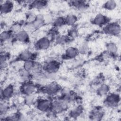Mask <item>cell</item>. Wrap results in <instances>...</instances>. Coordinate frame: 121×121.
Segmentation results:
<instances>
[{"instance_id":"obj_25","label":"cell","mask_w":121,"mask_h":121,"mask_svg":"<svg viewBox=\"0 0 121 121\" xmlns=\"http://www.w3.org/2000/svg\"><path fill=\"white\" fill-rule=\"evenodd\" d=\"M9 109L8 104L7 103L4 102H1L0 104V113L1 116H4L6 114Z\"/></svg>"},{"instance_id":"obj_3","label":"cell","mask_w":121,"mask_h":121,"mask_svg":"<svg viewBox=\"0 0 121 121\" xmlns=\"http://www.w3.org/2000/svg\"><path fill=\"white\" fill-rule=\"evenodd\" d=\"M43 68L48 74H54L59 69L60 64L55 60H51L45 64Z\"/></svg>"},{"instance_id":"obj_27","label":"cell","mask_w":121,"mask_h":121,"mask_svg":"<svg viewBox=\"0 0 121 121\" xmlns=\"http://www.w3.org/2000/svg\"><path fill=\"white\" fill-rule=\"evenodd\" d=\"M106 49L107 52L111 53H116L117 51V47L114 43H110L107 44Z\"/></svg>"},{"instance_id":"obj_5","label":"cell","mask_w":121,"mask_h":121,"mask_svg":"<svg viewBox=\"0 0 121 121\" xmlns=\"http://www.w3.org/2000/svg\"><path fill=\"white\" fill-rule=\"evenodd\" d=\"M52 107L54 112H60L67 109V103L64 100H55L52 103Z\"/></svg>"},{"instance_id":"obj_4","label":"cell","mask_w":121,"mask_h":121,"mask_svg":"<svg viewBox=\"0 0 121 121\" xmlns=\"http://www.w3.org/2000/svg\"><path fill=\"white\" fill-rule=\"evenodd\" d=\"M37 109L42 112H47L52 107V103L48 99H41L36 103Z\"/></svg>"},{"instance_id":"obj_31","label":"cell","mask_w":121,"mask_h":121,"mask_svg":"<svg viewBox=\"0 0 121 121\" xmlns=\"http://www.w3.org/2000/svg\"><path fill=\"white\" fill-rule=\"evenodd\" d=\"M78 50V52L79 53L80 52L81 53H86L88 50V47L86 44H82L81 46H80V47L79 48Z\"/></svg>"},{"instance_id":"obj_8","label":"cell","mask_w":121,"mask_h":121,"mask_svg":"<svg viewBox=\"0 0 121 121\" xmlns=\"http://www.w3.org/2000/svg\"><path fill=\"white\" fill-rule=\"evenodd\" d=\"M60 90V86L56 83H52L46 86L44 88L45 93L49 95H55L57 94Z\"/></svg>"},{"instance_id":"obj_20","label":"cell","mask_w":121,"mask_h":121,"mask_svg":"<svg viewBox=\"0 0 121 121\" xmlns=\"http://www.w3.org/2000/svg\"><path fill=\"white\" fill-rule=\"evenodd\" d=\"M83 111V108L81 106H78L73 108L70 112V115L71 117H78L81 114Z\"/></svg>"},{"instance_id":"obj_2","label":"cell","mask_w":121,"mask_h":121,"mask_svg":"<svg viewBox=\"0 0 121 121\" xmlns=\"http://www.w3.org/2000/svg\"><path fill=\"white\" fill-rule=\"evenodd\" d=\"M120 100L119 95L117 94H111L108 95L104 103L107 106L109 107H115L117 106Z\"/></svg>"},{"instance_id":"obj_22","label":"cell","mask_w":121,"mask_h":121,"mask_svg":"<svg viewBox=\"0 0 121 121\" xmlns=\"http://www.w3.org/2000/svg\"><path fill=\"white\" fill-rule=\"evenodd\" d=\"M117 6V3L114 0H108L106 1L104 4V8L109 10L114 9Z\"/></svg>"},{"instance_id":"obj_9","label":"cell","mask_w":121,"mask_h":121,"mask_svg":"<svg viewBox=\"0 0 121 121\" xmlns=\"http://www.w3.org/2000/svg\"><path fill=\"white\" fill-rule=\"evenodd\" d=\"M35 87L34 84L31 83H26L23 84L21 87L22 93L26 95L34 94L35 91Z\"/></svg>"},{"instance_id":"obj_18","label":"cell","mask_w":121,"mask_h":121,"mask_svg":"<svg viewBox=\"0 0 121 121\" xmlns=\"http://www.w3.org/2000/svg\"><path fill=\"white\" fill-rule=\"evenodd\" d=\"M104 112L99 109L93 110L90 113V117L94 120H100L103 117Z\"/></svg>"},{"instance_id":"obj_14","label":"cell","mask_w":121,"mask_h":121,"mask_svg":"<svg viewBox=\"0 0 121 121\" xmlns=\"http://www.w3.org/2000/svg\"><path fill=\"white\" fill-rule=\"evenodd\" d=\"M70 4L79 10H84L87 9V4L83 1L73 0L70 1Z\"/></svg>"},{"instance_id":"obj_24","label":"cell","mask_w":121,"mask_h":121,"mask_svg":"<svg viewBox=\"0 0 121 121\" xmlns=\"http://www.w3.org/2000/svg\"><path fill=\"white\" fill-rule=\"evenodd\" d=\"M35 63L32 60H28L24 61L23 64V68L26 70L31 71L33 69Z\"/></svg>"},{"instance_id":"obj_11","label":"cell","mask_w":121,"mask_h":121,"mask_svg":"<svg viewBox=\"0 0 121 121\" xmlns=\"http://www.w3.org/2000/svg\"><path fill=\"white\" fill-rule=\"evenodd\" d=\"M13 8V3L11 1H5L0 3V11L1 14H7L10 12Z\"/></svg>"},{"instance_id":"obj_26","label":"cell","mask_w":121,"mask_h":121,"mask_svg":"<svg viewBox=\"0 0 121 121\" xmlns=\"http://www.w3.org/2000/svg\"><path fill=\"white\" fill-rule=\"evenodd\" d=\"M53 25L55 27H60L65 24V18L62 17H57L53 21Z\"/></svg>"},{"instance_id":"obj_6","label":"cell","mask_w":121,"mask_h":121,"mask_svg":"<svg viewBox=\"0 0 121 121\" xmlns=\"http://www.w3.org/2000/svg\"><path fill=\"white\" fill-rule=\"evenodd\" d=\"M51 42L49 38L47 37H42L39 39L35 43V47L41 50H44L47 49L50 46Z\"/></svg>"},{"instance_id":"obj_7","label":"cell","mask_w":121,"mask_h":121,"mask_svg":"<svg viewBox=\"0 0 121 121\" xmlns=\"http://www.w3.org/2000/svg\"><path fill=\"white\" fill-rule=\"evenodd\" d=\"M14 89L12 85H9L1 90V98L4 100L10 98L14 94Z\"/></svg>"},{"instance_id":"obj_10","label":"cell","mask_w":121,"mask_h":121,"mask_svg":"<svg viewBox=\"0 0 121 121\" xmlns=\"http://www.w3.org/2000/svg\"><path fill=\"white\" fill-rule=\"evenodd\" d=\"M15 37L17 40L24 43H26L28 42L29 39L28 34L27 31L25 30H20L16 33L15 35Z\"/></svg>"},{"instance_id":"obj_12","label":"cell","mask_w":121,"mask_h":121,"mask_svg":"<svg viewBox=\"0 0 121 121\" xmlns=\"http://www.w3.org/2000/svg\"><path fill=\"white\" fill-rule=\"evenodd\" d=\"M108 21L107 17L102 14L99 13L95 16L93 19L92 22L94 24L99 26H102L105 25Z\"/></svg>"},{"instance_id":"obj_29","label":"cell","mask_w":121,"mask_h":121,"mask_svg":"<svg viewBox=\"0 0 121 121\" xmlns=\"http://www.w3.org/2000/svg\"><path fill=\"white\" fill-rule=\"evenodd\" d=\"M35 98L34 94L26 95L25 98V102L27 105H31L35 102Z\"/></svg>"},{"instance_id":"obj_17","label":"cell","mask_w":121,"mask_h":121,"mask_svg":"<svg viewBox=\"0 0 121 121\" xmlns=\"http://www.w3.org/2000/svg\"><path fill=\"white\" fill-rule=\"evenodd\" d=\"M44 23L43 16L39 15L36 16L35 19L31 23V24L32 25L34 28L35 29L41 27Z\"/></svg>"},{"instance_id":"obj_30","label":"cell","mask_w":121,"mask_h":121,"mask_svg":"<svg viewBox=\"0 0 121 121\" xmlns=\"http://www.w3.org/2000/svg\"><path fill=\"white\" fill-rule=\"evenodd\" d=\"M56 42L58 44H64L67 42V37L64 35L58 36L56 38Z\"/></svg>"},{"instance_id":"obj_19","label":"cell","mask_w":121,"mask_h":121,"mask_svg":"<svg viewBox=\"0 0 121 121\" xmlns=\"http://www.w3.org/2000/svg\"><path fill=\"white\" fill-rule=\"evenodd\" d=\"M109 87L107 85L103 84L97 89V94L98 95L104 96L106 95L109 91Z\"/></svg>"},{"instance_id":"obj_1","label":"cell","mask_w":121,"mask_h":121,"mask_svg":"<svg viewBox=\"0 0 121 121\" xmlns=\"http://www.w3.org/2000/svg\"><path fill=\"white\" fill-rule=\"evenodd\" d=\"M106 33L114 36L119 35L121 33V26L117 23H112L108 24L104 28Z\"/></svg>"},{"instance_id":"obj_15","label":"cell","mask_w":121,"mask_h":121,"mask_svg":"<svg viewBox=\"0 0 121 121\" xmlns=\"http://www.w3.org/2000/svg\"><path fill=\"white\" fill-rule=\"evenodd\" d=\"M30 6L34 9H41L46 6L47 3L46 1L34 0L30 2Z\"/></svg>"},{"instance_id":"obj_28","label":"cell","mask_w":121,"mask_h":121,"mask_svg":"<svg viewBox=\"0 0 121 121\" xmlns=\"http://www.w3.org/2000/svg\"><path fill=\"white\" fill-rule=\"evenodd\" d=\"M19 74L20 77L23 79L25 80H26L30 78V72L29 71L26 70L24 68L21 69L19 71Z\"/></svg>"},{"instance_id":"obj_16","label":"cell","mask_w":121,"mask_h":121,"mask_svg":"<svg viewBox=\"0 0 121 121\" xmlns=\"http://www.w3.org/2000/svg\"><path fill=\"white\" fill-rule=\"evenodd\" d=\"M33 57V54L32 52L28 50H25L19 54V59L21 60L26 61V60H32Z\"/></svg>"},{"instance_id":"obj_13","label":"cell","mask_w":121,"mask_h":121,"mask_svg":"<svg viewBox=\"0 0 121 121\" xmlns=\"http://www.w3.org/2000/svg\"><path fill=\"white\" fill-rule=\"evenodd\" d=\"M78 50L74 47H69L65 51V56L67 59H73L78 54Z\"/></svg>"},{"instance_id":"obj_23","label":"cell","mask_w":121,"mask_h":121,"mask_svg":"<svg viewBox=\"0 0 121 121\" xmlns=\"http://www.w3.org/2000/svg\"><path fill=\"white\" fill-rule=\"evenodd\" d=\"M11 38V32L9 31H3L0 34V40L1 43L7 42Z\"/></svg>"},{"instance_id":"obj_21","label":"cell","mask_w":121,"mask_h":121,"mask_svg":"<svg viewBox=\"0 0 121 121\" xmlns=\"http://www.w3.org/2000/svg\"><path fill=\"white\" fill-rule=\"evenodd\" d=\"M77 17L75 15L71 14L68 15L65 18V24L69 26L73 25L75 24L77 21Z\"/></svg>"},{"instance_id":"obj_32","label":"cell","mask_w":121,"mask_h":121,"mask_svg":"<svg viewBox=\"0 0 121 121\" xmlns=\"http://www.w3.org/2000/svg\"><path fill=\"white\" fill-rule=\"evenodd\" d=\"M43 19H44L45 23H50L53 20V17L52 16V15L49 14L46 15L45 16H43Z\"/></svg>"}]
</instances>
